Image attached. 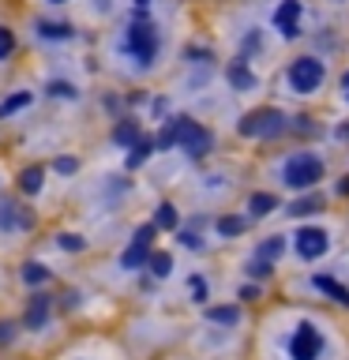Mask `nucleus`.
<instances>
[{
    "mask_svg": "<svg viewBox=\"0 0 349 360\" xmlns=\"http://www.w3.org/2000/svg\"><path fill=\"white\" fill-rule=\"evenodd\" d=\"M49 90H53V94H64V98H75V90H72V83H53Z\"/></svg>",
    "mask_w": 349,
    "mask_h": 360,
    "instance_id": "c756f323",
    "label": "nucleus"
},
{
    "mask_svg": "<svg viewBox=\"0 0 349 360\" xmlns=\"http://www.w3.org/2000/svg\"><path fill=\"white\" fill-rule=\"evenodd\" d=\"M151 150H154V143H151V139H135V150H132V158H128V165H139Z\"/></svg>",
    "mask_w": 349,
    "mask_h": 360,
    "instance_id": "5701e85b",
    "label": "nucleus"
},
{
    "mask_svg": "<svg viewBox=\"0 0 349 360\" xmlns=\"http://www.w3.org/2000/svg\"><path fill=\"white\" fill-rule=\"evenodd\" d=\"M113 139L120 146H132L135 143V124H117V128H113Z\"/></svg>",
    "mask_w": 349,
    "mask_h": 360,
    "instance_id": "6ab92c4d",
    "label": "nucleus"
},
{
    "mask_svg": "<svg viewBox=\"0 0 349 360\" xmlns=\"http://www.w3.org/2000/svg\"><path fill=\"white\" fill-rule=\"evenodd\" d=\"M177 225V210L169 207V202H162V207H158V221H154V229H173Z\"/></svg>",
    "mask_w": 349,
    "mask_h": 360,
    "instance_id": "a211bd4d",
    "label": "nucleus"
},
{
    "mask_svg": "<svg viewBox=\"0 0 349 360\" xmlns=\"http://www.w3.org/2000/svg\"><path fill=\"white\" fill-rule=\"evenodd\" d=\"M56 173H75V158H56Z\"/></svg>",
    "mask_w": 349,
    "mask_h": 360,
    "instance_id": "cd10ccee",
    "label": "nucleus"
},
{
    "mask_svg": "<svg viewBox=\"0 0 349 360\" xmlns=\"http://www.w3.org/2000/svg\"><path fill=\"white\" fill-rule=\"evenodd\" d=\"M274 27L281 30V38H297L300 30V0H281L274 11Z\"/></svg>",
    "mask_w": 349,
    "mask_h": 360,
    "instance_id": "1a4fd4ad",
    "label": "nucleus"
},
{
    "mask_svg": "<svg viewBox=\"0 0 349 360\" xmlns=\"http://www.w3.org/2000/svg\"><path fill=\"white\" fill-rule=\"evenodd\" d=\"M8 330H11V326H0V342H8Z\"/></svg>",
    "mask_w": 349,
    "mask_h": 360,
    "instance_id": "2f4dec72",
    "label": "nucleus"
},
{
    "mask_svg": "<svg viewBox=\"0 0 349 360\" xmlns=\"http://www.w3.org/2000/svg\"><path fill=\"white\" fill-rule=\"evenodd\" d=\"M72 27L68 22H42V38H68Z\"/></svg>",
    "mask_w": 349,
    "mask_h": 360,
    "instance_id": "412c9836",
    "label": "nucleus"
},
{
    "mask_svg": "<svg viewBox=\"0 0 349 360\" xmlns=\"http://www.w3.org/2000/svg\"><path fill=\"white\" fill-rule=\"evenodd\" d=\"M11 49H15V34H11L8 27H0V60L11 56Z\"/></svg>",
    "mask_w": 349,
    "mask_h": 360,
    "instance_id": "b1692460",
    "label": "nucleus"
},
{
    "mask_svg": "<svg viewBox=\"0 0 349 360\" xmlns=\"http://www.w3.org/2000/svg\"><path fill=\"white\" fill-rule=\"evenodd\" d=\"M241 229H244L241 218H222V221H218V233H225V236H236Z\"/></svg>",
    "mask_w": 349,
    "mask_h": 360,
    "instance_id": "a878e982",
    "label": "nucleus"
},
{
    "mask_svg": "<svg viewBox=\"0 0 349 360\" xmlns=\"http://www.w3.org/2000/svg\"><path fill=\"white\" fill-rule=\"evenodd\" d=\"M281 248H286V244H281V236H270V240H263V244H259V259H267V263H274V259L281 255Z\"/></svg>",
    "mask_w": 349,
    "mask_h": 360,
    "instance_id": "dca6fc26",
    "label": "nucleus"
},
{
    "mask_svg": "<svg viewBox=\"0 0 349 360\" xmlns=\"http://www.w3.org/2000/svg\"><path fill=\"white\" fill-rule=\"evenodd\" d=\"M281 128H286V117L278 109H252L241 120V135H248V139H270Z\"/></svg>",
    "mask_w": 349,
    "mask_h": 360,
    "instance_id": "20e7f679",
    "label": "nucleus"
},
{
    "mask_svg": "<svg viewBox=\"0 0 349 360\" xmlns=\"http://www.w3.org/2000/svg\"><path fill=\"white\" fill-rule=\"evenodd\" d=\"M45 315H49V297H34V308L27 311V323L30 326H42Z\"/></svg>",
    "mask_w": 349,
    "mask_h": 360,
    "instance_id": "2eb2a0df",
    "label": "nucleus"
},
{
    "mask_svg": "<svg viewBox=\"0 0 349 360\" xmlns=\"http://www.w3.org/2000/svg\"><path fill=\"white\" fill-rule=\"evenodd\" d=\"M162 146H180L188 158H203L210 150V131L203 128V124H196L191 117H177V120H169V128L162 131V139H158Z\"/></svg>",
    "mask_w": 349,
    "mask_h": 360,
    "instance_id": "f257e3e1",
    "label": "nucleus"
},
{
    "mask_svg": "<svg viewBox=\"0 0 349 360\" xmlns=\"http://www.w3.org/2000/svg\"><path fill=\"white\" fill-rule=\"evenodd\" d=\"M315 289H323L326 297H334L338 304H349V289H345V285H338L331 274H315Z\"/></svg>",
    "mask_w": 349,
    "mask_h": 360,
    "instance_id": "9d476101",
    "label": "nucleus"
},
{
    "mask_svg": "<svg viewBox=\"0 0 349 360\" xmlns=\"http://www.w3.org/2000/svg\"><path fill=\"white\" fill-rule=\"evenodd\" d=\"M319 207H323V199H319V195H308V199H297V202H293L289 214H297V218H300V214H315Z\"/></svg>",
    "mask_w": 349,
    "mask_h": 360,
    "instance_id": "f3484780",
    "label": "nucleus"
},
{
    "mask_svg": "<svg viewBox=\"0 0 349 360\" xmlns=\"http://www.w3.org/2000/svg\"><path fill=\"white\" fill-rule=\"evenodd\" d=\"M293 240H297V255L300 259H319L323 252H326V233L323 229H315V225H308V229H300L297 236H293Z\"/></svg>",
    "mask_w": 349,
    "mask_h": 360,
    "instance_id": "6e6552de",
    "label": "nucleus"
},
{
    "mask_svg": "<svg viewBox=\"0 0 349 360\" xmlns=\"http://www.w3.org/2000/svg\"><path fill=\"white\" fill-rule=\"evenodd\" d=\"M281 180H286L289 188H312L315 180H323V162L315 154L308 150H300V154H293L286 169H281Z\"/></svg>",
    "mask_w": 349,
    "mask_h": 360,
    "instance_id": "7ed1b4c3",
    "label": "nucleus"
},
{
    "mask_svg": "<svg viewBox=\"0 0 349 360\" xmlns=\"http://www.w3.org/2000/svg\"><path fill=\"white\" fill-rule=\"evenodd\" d=\"M207 315L214 323H236V315H241V311H236V308H210Z\"/></svg>",
    "mask_w": 349,
    "mask_h": 360,
    "instance_id": "393cba45",
    "label": "nucleus"
},
{
    "mask_svg": "<svg viewBox=\"0 0 349 360\" xmlns=\"http://www.w3.org/2000/svg\"><path fill=\"white\" fill-rule=\"evenodd\" d=\"M151 240H154V225H139L132 236V244H128V252L120 255V266L124 270H135V266H143L146 259H151Z\"/></svg>",
    "mask_w": 349,
    "mask_h": 360,
    "instance_id": "0eeeda50",
    "label": "nucleus"
},
{
    "mask_svg": "<svg viewBox=\"0 0 349 360\" xmlns=\"http://www.w3.org/2000/svg\"><path fill=\"white\" fill-rule=\"evenodd\" d=\"M289 83L297 94H312L315 86L323 83V64L315 60V56H300V60L289 64Z\"/></svg>",
    "mask_w": 349,
    "mask_h": 360,
    "instance_id": "423d86ee",
    "label": "nucleus"
},
{
    "mask_svg": "<svg viewBox=\"0 0 349 360\" xmlns=\"http://www.w3.org/2000/svg\"><path fill=\"white\" fill-rule=\"evenodd\" d=\"M323 353V334L312 323H297V330L289 338V356L293 360H315Z\"/></svg>",
    "mask_w": 349,
    "mask_h": 360,
    "instance_id": "39448f33",
    "label": "nucleus"
},
{
    "mask_svg": "<svg viewBox=\"0 0 349 360\" xmlns=\"http://www.w3.org/2000/svg\"><path fill=\"white\" fill-rule=\"evenodd\" d=\"M19 188L27 191V195H38V191H42V169L38 165L23 169V173H19Z\"/></svg>",
    "mask_w": 349,
    "mask_h": 360,
    "instance_id": "9b49d317",
    "label": "nucleus"
},
{
    "mask_svg": "<svg viewBox=\"0 0 349 360\" xmlns=\"http://www.w3.org/2000/svg\"><path fill=\"white\" fill-rule=\"evenodd\" d=\"M248 270H252V274H255V278H263V274H270V266H267V259H255V263H252V266H248Z\"/></svg>",
    "mask_w": 349,
    "mask_h": 360,
    "instance_id": "c85d7f7f",
    "label": "nucleus"
},
{
    "mask_svg": "<svg viewBox=\"0 0 349 360\" xmlns=\"http://www.w3.org/2000/svg\"><path fill=\"white\" fill-rule=\"evenodd\" d=\"M342 94H345V101H349V72L342 75Z\"/></svg>",
    "mask_w": 349,
    "mask_h": 360,
    "instance_id": "7c9ffc66",
    "label": "nucleus"
},
{
    "mask_svg": "<svg viewBox=\"0 0 349 360\" xmlns=\"http://www.w3.org/2000/svg\"><path fill=\"white\" fill-rule=\"evenodd\" d=\"M248 207H252V214H255V218H263V214H270V210L278 207V199L270 195V191H255V195H252V202H248Z\"/></svg>",
    "mask_w": 349,
    "mask_h": 360,
    "instance_id": "f8f14e48",
    "label": "nucleus"
},
{
    "mask_svg": "<svg viewBox=\"0 0 349 360\" xmlns=\"http://www.w3.org/2000/svg\"><path fill=\"white\" fill-rule=\"evenodd\" d=\"M146 266L154 270V278H169V270H173V259H169L165 252H154L151 259H146Z\"/></svg>",
    "mask_w": 349,
    "mask_h": 360,
    "instance_id": "4468645a",
    "label": "nucleus"
},
{
    "mask_svg": "<svg viewBox=\"0 0 349 360\" xmlns=\"http://www.w3.org/2000/svg\"><path fill=\"white\" fill-rule=\"evenodd\" d=\"M53 4H61V0H53Z\"/></svg>",
    "mask_w": 349,
    "mask_h": 360,
    "instance_id": "473e14b6",
    "label": "nucleus"
},
{
    "mask_svg": "<svg viewBox=\"0 0 349 360\" xmlns=\"http://www.w3.org/2000/svg\"><path fill=\"white\" fill-rule=\"evenodd\" d=\"M56 240H61L68 252H79V248H83V240H79V236H72V233H64V236H56Z\"/></svg>",
    "mask_w": 349,
    "mask_h": 360,
    "instance_id": "bb28decb",
    "label": "nucleus"
},
{
    "mask_svg": "<svg viewBox=\"0 0 349 360\" xmlns=\"http://www.w3.org/2000/svg\"><path fill=\"white\" fill-rule=\"evenodd\" d=\"M49 274H45V266H38V263H27L23 266V281H27V285H38V281H45Z\"/></svg>",
    "mask_w": 349,
    "mask_h": 360,
    "instance_id": "aec40b11",
    "label": "nucleus"
},
{
    "mask_svg": "<svg viewBox=\"0 0 349 360\" xmlns=\"http://www.w3.org/2000/svg\"><path fill=\"white\" fill-rule=\"evenodd\" d=\"M124 53L135 56V64L146 68V64H154V56H158V30H154V22H132L128 34H124Z\"/></svg>",
    "mask_w": 349,
    "mask_h": 360,
    "instance_id": "f03ea898",
    "label": "nucleus"
},
{
    "mask_svg": "<svg viewBox=\"0 0 349 360\" xmlns=\"http://www.w3.org/2000/svg\"><path fill=\"white\" fill-rule=\"evenodd\" d=\"M229 83H233L236 90H248V86H255V75L248 72L244 64H233V68H229Z\"/></svg>",
    "mask_w": 349,
    "mask_h": 360,
    "instance_id": "ddd939ff",
    "label": "nucleus"
},
{
    "mask_svg": "<svg viewBox=\"0 0 349 360\" xmlns=\"http://www.w3.org/2000/svg\"><path fill=\"white\" fill-rule=\"evenodd\" d=\"M30 101V94H11L8 101H0V117H8V112H15V109H23Z\"/></svg>",
    "mask_w": 349,
    "mask_h": 360,
    "instance_id": "4be33fe9",
    "label": "nucleus"
}]
</instances>
